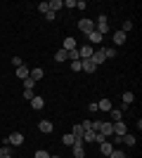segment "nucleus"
<instances>
[{"label": "nucleus", "mask_w": 142, "mask_h": 158, "mask_svg": "<svg viewBox=\"0 0 142 158\" xmlns=\"http://www.w3.org/2000/svg\"><path fill=\"white\" fill-rule=\"evenodd\" d=\"M100 135H102L104 139L114 137V123H111V120H102V125H100Z\"/></svg>", "instance_id": "f257e3e1"}, {"label": "nucleus", "mask_w": 142, "mask_h": 158, "mask_svg": "<svg viewBox=\"0 0 142 158\" xmlns=\"http://www.w3.org/2000/svg\"><path fill=\"white\" fill-rule=\"evenodd\" d=\"M5 144H10V146H19V144H24V135H21V132H12V135L5 139Z\"/></svg>", "instance_id": "f03ea898"}, {"label": "nucleus", "mask_w": 142, "mask_h": 158, "mask_svg": "<svg viewBox=\"0 0 142 158\" xmlns=\"http://www.w3.org/2000/svg\"><path fill=\"white\" fill-rule=\"evenodd\" d=\"M93 52H95L93 45H81V47H78V57H81V61L90 59V57H93Z\"/></svg>", "instance_id": "7ed1b4c3"}, {"label": "nucleus", "mask_w": 142, "mask_h": 158, "mask_svg": "<svg viewBox=\"0 0 142 158\" xmlns=\"http://www.w3.org/2000/svg\"><path fill=\"white\" fill-rule=\"evenodd\" d=\"M78 28H81V33L88 35L90 31H95V21L93 19H81V21H78Z\"/></svg>", "instance_id": "20e7f679"}, {"label": "nucleus", "mask_w": 142, "mask_h": 158, "mask_svg": "<svg viewBox=\"0 0 142 158\" xmlns=\"http://www.w3.org/2000/svg\"><path fill=\"white\" fill-rule=\"evenodd\" d=\"M95 31H97V33H102V35H104V33L109 31V26H107V14H100V21L95 24Z\"/></svg>", "instance_id": "39448f33"}, {"label": "nucleus", "mask_w": 142, "mask_h": 158, "mask_svg": "<svg viewBox=\"0 0 142 158\" xmlns=\"http://www.w3.org/2000/svg\"><path fill=\"white\" fill-rule=\"evenodd\" d=\"M116 146L111 144V142H109V139H104V142H100V151H102V156H109V153L114 151Z\"/></svg>", "instance_id": "423d86ee"}, {"label": "nucleus", "mask_w": 142, "mask_h": 158, "mask_svg": "<svg viewBox=\"0 0 142 158\" xmlns=\"http://www.w3.org/2000/svg\"><path fill=\"white\" fill-rule=\"evenodd\" d=\"M76 47H78L76 38H71V35H69V38H64V45H62V50H64V52H71V50H76Z\"/></svg>", "instance_id": "0eeeda50"}, {"label": "nucleus", "mask_w": 142, "mask_h": 158, "mask_svg": "<svg viewBox=\"0 0 142 158\" xmlns=\"http://www.w3.org/2000/svg\"><path fill=\"white\" fill-rule=\"evenodd\" d=\"M126 132H128V127H126V123H123V120L114 123V137H123Z\"/></svg>", "instance_id": "6e6552de"}, {"label": "nucleus", "mask_w": 142, "mask_h": 158, "mask_svg": "<svg viewBox=\"0 0 142 158\" xmlns=\"http://www.w3.org/2000/svg\"><path fill=\"white\" fill-rule=\"evenodd\" d=\"M71 151H74V158H85V149H83V142H76L71 146Z\"/></svg>", "instance_id": "1a4fd4ad"}, {"label": "nucleus", "mask_w": 142, "mask_h": 158, "mask_svg": "<svg viewBox=\"0 0 142 158\" xmlns=\"http://www.w3.org/2000/svg\"><path fill=\"white\" fill-rule=\"evenodd\" d=\"M102 38H104V35H102V33H97V31H90V33H88V40L93 43V45H102Z\"/></svg>", "instance_id": "9d476101"}, {"label": "nucleus", "mask_w": 142, "mask_h": 158, "mask_svg": "<svg viewBox=\"0 0 142 158\" xmlns=\"http://www.w3.org/2000/svg\"><path fill=\"white\" fill-rule=\"evenodd\" d=\"M90 61H93L95 66L104 61V52H102V47H100V50H95V52H93V57H90Z\"/></svg>", "instance_id": "9b49d317"}, {"label": "nucleus", "mask_w": 142, "mask_h": 158, "mask_svg": "<svg viewBox=\"0 0 142 158\" xmlns=\"http://www.w3.org/2000/svg\"><path fill=\"white\" fill-rule=\"evenodd\" d=\"M38 130H41V132H45V135H50V132L54 130V125L50 123V120H41V123H38Z\"/></svg>", "instance_id": "f8f14e48"}, {"label": "nucleus", "mask_w": 142, "mask_h": 158, "mask_svg": "<svg viewBox=\"0 0 142 158\" xmlns=\"http://www.w3.org/2000/svg\"><path fill=\"white\" fill-rule=\"evenodd\" d=\"M71 135L76 137V142H83V135H85V130H83L81 125H74V130H71Z\"/></svg>", "instance_id": "ddd939ff"}, {"label": "nucleus", "mask_w": 142, "mask_h": 158, "mask_svg": "<svg viewBox=\"0 0 142 158\" xmlns=\"http://www.w3.org/2000/svg\"><path fill=\"white\" fill-rule=\"evenodd\" d=\"M121 142H123V144H128V146H133L137 142V137H135V135H130V132H126V135L121 137Z\"/></svg>", "instance_id": "4468645a"}, {"label": "nucleus", "mask_w": 142, "mask_h": 158, "mask_svg": "<svg viewBox=\"0 0 142 158\" xmlns=\"http://www.w3.org/2000/svg\"><path fill=\"white\" fill-rule=\"evenodd\" d=\"M126 38H128V35H126L123 31H116V33H114V45H123V43H126Z\"/></svg>", "instance_id": "2eb2a0df"}, {"label": "nucleus", "mask_w": 142, "mask_h": 158, "mask_svg": "<svg viewBox=\"0 0 142 158\" xmlns=\"http://www.w3.org/2000/svg\"><path fill=\"white\" fill-rule=\"evenodd\" d=\"M31 106H33L36 111H41L43 106H45V102H43V97H38V94H36V97L31 99Z\"/></svg>", "instance_id": "dca6fc26"}, {"label": "nucleus", "mask_w": 142, "mask_h": 158, "mask_svg": "<svg viewBox=\"0 0 142 158\" xmlns=\"http://www.w3.org/2000/svg\"><path fill=\"white\" fill-rule=\"evenodd\" d=\"M47 5H50V10H52L54 14H57V12H59V10H62V7H64V2H62V0H50Z\"/></svg>", "instance_id": "f3484780"}, {"label": "nucleus", "mask_w": 142, "mask_h": 158, "mask_svg": "<svg viewBox=\"0 0 142 158\" xmlns=\"http://www.w3.org/2000/svg\"><path fill=\"white\" fill-rule=\"evenodd\" d=\"M28 73H31V69H28L26 64H24V66H19V69H17V76H19L21 80H24V78H28Z\"/></svg>", "instance_id": "a211bd4d"}, {"label": "nucleus", "mask_w": 142, "mask_h": 158, "mask_svg": "<svg viewBox=\"0 0 142 158\" xmlns=\"http://www.w3.org/2000/svg\"><path fill=\"white\" fill-rule=\"evenodd\" d=\"M81 64H83V71H85V73H95V69H97V66H95V64H93V61H90V59L81 61Z\"/></svg>", "instance_id": "6ab92c4d"}, {"label": "nucleus", "mask_w": 142, "mask_h": 158, "mask_svg": "<svg viewBox=\"0 0 142 158\" xmlns=\"http://www.w3.org/2000/svg\"><path fill=\"white\" fill-rule=\"evenodd\" d=\"M97 109H100V111H111L114 106H111V102H109V99H102L100 104H97Z\"/></svg>", "instance_id": "aec40b11"}, {"label": "nucleus", "mask_w": 142, "mask_h": 158, "mask_svg": "<svg viewBox=\"0 0 142 158\" xmlns=\"http://www.w3.org/2000/svg\"><path fill=\"white\" fill-rule=\"evenodd\" d=\"M109 116H111V123H118V120L123 118V113L118 111V109H111V111H109Z\"/></svg>", "instance_id": "412c9836"}, {"label": "nucleus", "mask_w": 142, "mask_h": 158, "mask_svg": "<svg viewBox=\"0 0 142 158\" xmlns=\"http://www.w3.org/2000/svg\"><path fill=\"white\" fill-rule=\"evenodd\" d=\"M123 104H126V106H130V104H133V102H135V94H133V92H123Z\"/></svg>", "instance_id": "4be33fe9"}, {"label": "nucleus", "mask_w": 142, "mask_h": 158, "mask_svg": "<svg viewBox=\"0 0 142 158\" xmlns=\"http://www.w3.org/2000/svg\"><path fill=\"white\" fill-rule=\"evenodd\" d=\"M28 76H31V78H33L36 83H38V80L43 78V69H31V73H28Z\"/></svg>", "instance_id": "5701e85b"}, {"label": "nucleus", "mask_w": 142, "mask_h": 158, "mask_svg": "<svg viewBox=\"0 0 142 158\" xmlns=\"http://www.w3.org/2000/svg\"><path fill=\"white\" fill-rule=\"evenodd\" d=\"M62 142H64L67 146H74V144H76V137L71 135V132H69V135H64V137H62Z\"/></svg>", "instance_id": "b1692460"}, {"label": "nucleus", "mask_w": 142, "mask_h": 158, "mask_svg": "<svg viewBox=\"0 0 142 158\" xmlns=\"http://www.w3.org/2000/svg\"><path fill=\"white\" fill-rule=\"evenodd\" d=\"M102 52H104V59H111V57H116V50H114V47H102Z\"/></svg>", "instance_id": "393cba45"}, {"label": "nucleus", "mask_w": 142, "mask_h": 158, "mask_svg": "<svg viewBox=\"0 0 142 158\" xmlns=\"http://www.w3.org/2000/svg\"><path fill=\"white\" fill-rule=\"evenodd\" d=\"M36 87V80L31 78V76H28V78H24V90H33Z\"/></svg>", "instance_id": "a878e982"}, {"label": "nucleus", "mask_w": 142, "mask_h": 158, "mask_svg": "<svg viewBox=\"0 0 142 158\" xmlns=\"http://www.w3.org/2000/svg\"><path fill=\"white\" fill-rule=\"evenodd\" d=\"M109 158H128V156H126V151H121V149H114V151L109 153Z\"/></svg>", "instance_id": "bb28decb"}, {"label": "nucleus", "mask_w": 142, "mask_h": 158, "mask_svg": "<svg viewBox=\"0 0 142 158\" xmlns=\"http://www.w3.org/2000/svg\"><path fill=\"white\" fill-rule=\"evenodd\" d=\"M121 31L126 33V35H128V31H133V21H130V19H126V21H123V26H121Z\"/></svg>", "instance_id": "cd10ccee"}, {"label": "nucleus", "mask_w": 142, "mask_h": 158, "mask_svg": "<svg viewBox=\"0 0 142 158\" xmlns=\"http://www.w3.org/2000/svg\"><path fill=\"white\" fill-rule=\"evenodd\" d=\"M54 59H57V61H69V54L64 52V50H59V52L54 54Z\"/></svg>", "instance_id": "c85d7f7f"}, {"label": "nucleus", "mask_w": 142, "mask_h": 158, "mask_svg": "<svg viewBox=\"0 0 142 158\" xmlns=\"http://www.w3.org/2000/svg\"><path fill=\"white\" fill-rule=\"evenodd\" d=\"M69 54V61H76V59H81V57H78V47H76V50H71V52H67Z\"/></svg>", "instance_id": "c756f323"}, {"label": "nucleus", "mask_w": 142, "mask_h": 158, "mask_svg": "<svg viewBox=\"0 0 142 158\" xmlns=\"http://www.w3.org/2000/svg\"><path fill=\"white\" fill-rule=\"evenodd\" d=\"M71 71H83V64H81V59L71 61Z\"/></svg>", "instance_id": "7c9ffc66"}, {"label": "nucleus", "mask_w": 142, "mask_h": 158, "mask_svg": "<svg viewBox=\"0 0 142 158\" xmlns=\"http://www.w3.org/2000/svg\"><path fill=\"white\" fill-rule=\"evenodd\" d=\"M33 97H36V92H33V90H24V99H26V102H31Z\"/></svg>", "instance_id": "2f4dec72"}, {"label": "nucleus", "mask_w": 142, "mask_h": 158, "mask_svg": "<svg viewBox=\"0 0 142 158\" xmlns=\"http://www.w3.org/2000/svg\"><path fill=\"white\" fill-rule=\"evenodd\" d=\"M33 158H50V153H47V151H43V149H41V151H36V156Z\"/></svg>", "instance_id": "473e14b6"}, {"label": "nucleus", "mask_w": 142, "mask_h": 158, "mask_svg": "<svg viewBox=\"0 0 142 158\" xmlns=\"http://www.w3.org/2000/svg\"><path fill=\"white\" fill-rule=\"evenodd\" d=\"M54 17H57V14H54L52 10H47V12H45V19H47V21H54Z\"/></svg>", "instance_id": "72a5a7b5"}, {"label": "nucleus", "mask_w": 142, "mask_h": 158, "mask_svg": "<svg viewBox=\"0 0 142 158\" xmlns=\"http://www.w3.org/2000/svg\"><path fill=\"white\" fill-rule=\"evenodd\" d=\"M12 64L19 69V66H24V61H21V57H12Z\"/></svg>", "instance_id": "f704fd0d"}, {"label": "nucleus", "mask_w": 142, "mask_h": 158, "mask_svg": "<svg viewBox=\"0 0 142 158\" xmlns=\"http://www.w3.org/2000/svg\"><path fill=\"white\" fill-rule=\"evenodd\" d=\"M38 10H41V14H45L47 10H50V5H47V2H41V5H38Z\"/></svg>", "instance_id": "c9c22d12"}, {"label": "nucleus", "mask_w": 142, "mask_h": 158, "mask_svg": "<svg viewBox=\"0 0 142 158\" xmlns=\"http://www.w3.org/2000/svg\"><path fill=\"white\" fill-rule=\"evenodd\" d=\"M76 7H81V10H85L88 5H85V0H76Z\"/></svg>", "instance_id": "e433bc0d"}, {"label": "nucleus", "mask_w": 142, "mask_h": 158, "mask_svg": "<svg viewBox=\"0 0 142 158\" xmlns=\"http://www.w3.org/2000/svg\"><path fill=\"white\" fill-rule=\"evenodd\" d=\"M64 7H76V0H64Z\"/></svg>", "instance_id": "4c0bfd02"}, {"label": "nucleus", "mask_w": 142, "mask_h": 158, "mask_svg": "<svg viewBox=\"0 0 142 158\" xmlns=\"http://www.w3.org/2000/svg\"><path fill=\"white\" fill-rule=\"evenodd\" d=\"M88 111H90V113L97 111V104H95V102H93V104H88Z\"/></svg>", "instance_id": "58836bf2"}, {"label": "nucleus", "mask_w": 142, "mask_h": 158, "mask_svg": "<svg viewBox=\"0 0 142 158\" xmlns=\"http://www.w3.org/2000/svg\"><path fill=\"white\" fill-rule=\"evenodd\" d=\"M0 158H12V156H5V153H2V156H0Z\"/></svg>", "instance_id": "ea45409f"}, {"label": "nucleus", "mask_w": 142, "mask_h": 158, "mask_svg": "<svg viewBox=\"0 0 142 158\" xmlns=\"http://www.w3.org/2000/svg\"><path fill=\"white\" fill-rule=\"evenodd\" d=\"M2 153H5V151H2V146H0V156H2Z\"/></svg>", "instance_id": "a19ab883"}, {"label": "nucleus", "mask_w": 142, "mask_h": 158, "mask_svg": "<svg viewBox=\"0 0 142 158\" xmlns=\"http://www.w3.org/2000/svg\"><path fill=\"white\" fill-rule=\"evenodd\" d=\"M50 158H62V156H50Z\"/></svg>", "instance_id": "79ce46f5"}, {"label": "nucleus", "mask_w": 142, "mask_h": 158, "mask_svg": "<svg viewBox=\"0 0 142 158\" xmlns=\"http://www.w3.org/2000/svg\"><path fill=\"white\" fill-rule=\"evenodd\" d=\"M104 158H109V156H104Z\"/></svg>", "instance_id": "37998d69"}]
</instances>
